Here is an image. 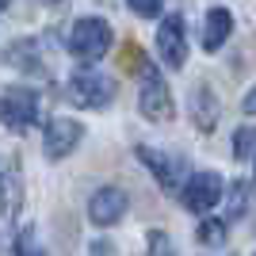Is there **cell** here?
Listing matches in <instances>:
<instances>
[{"label": "cell", "instance_id": "cell-17", "mask_svg": "<svg viewBox=\"0 0 256 256\" xmlns=\"http://www.w3.org/2000/svg\"><path fill=\"white\" fill-rule=\"evenodd\" d=\"M150 256H176V252H172L168 234H160V230H150Z\"/></svg>", "mask_w": 256, "mask_h": 256}, {"label": "cell", "instance_id": "cell-19", "mask_svg": "<svg viewBox=\"0 0 256 256\" xmlns=\"http://www.w3.org/2000/svg\"><path fill=\"white\" fill-rule=\"evenodd\" d=\"M245 184H237L234 192H230V218H241V214H245Z\"/></svg>", "mask_w": 256, "mask_h": 256}, {"label": "cell", "instance_id": "cell-22", "mask_svg": "<svg viewBox=\"0 0 256 256\" xmlns=\"http://www.w3.org/2000/svg\"><path fill=\"white\" fill-rule=\"evenodd\" d=\"M0 8H8V0H0Z\"/></svg>", "mask_w": 256, "mask_h": 256}, {"label": "cell", "instance_id": "cell-7", "mask_svg": "<svg viewBox=\"0 0 256 256\" xmlns=\"http://www.w3.org/2000/svg\"><path fill=\"white\" fill-rule=\"evenodd\" d=\"M157 54L168 69H180L184 58H188V42H184V20L180 16H168L157 31Z\"/></svg>", "mask_w": 256, "mask_h": 256}, {"label": "cell", "instance_id": "cell-15", "mask_svg": "<svg viewBox=\"0 0 256 256\" xmlns=\"http://www.w3.org/2000/svg\"><path fill=\"white\" fill-rule=\"evenodd\" d=\"M199 241L203 245H226V222H214V218H206L203 226H199Z\"/></svg>", "mask_w": 256, "mask_h": 256}, {"label": "cell", "instance_id": "cell-6", "mask_svg": "<svg viewBox=\"0 0 256 256\" xmlns=\"http://www.w3.org/2000/svg\"><path fill=\"white\" fill-rule=\"evenodd\" d=\"M80 138H84V126H80L76 118H54L50 126H46L42 150H46L50 160H62V157H69V153L80 146Z\"/></svg>", "mask_w": 256, "mask_h": 256}, {"label": "cell", "instance_id": "cell-20", "mask_svg": "<svg viewBox=\"0 0 256 256\" xmlns=\"http://www.w3.org/2000/svg\"><path fill=\"white\" fill-rule=\"evenodd\" d=\"M122 65H126V69H146V65H142V54H138V46L134 42H126V50H122Z\"/></svg>", "mask_w": 256, "mask_h": 256}, {"label": "cell", "instance_id": "cell-1", "mask_svg": "<svg viewBox=\"0 0 256 256\" xmlns=\"http://www.w3.org/2000/svg\"><path fill=\"white\" fill-rule=\"evenodd\" d=\"M107 50H111V23L107 20L84 16V20L73 23V31H69V54H73L76 62H100Z\"/></svg>", "mask_w": 256, "mask_h": 256}, {"label": "cell", "instance_id": "cell-10", "mask_svg": "<svg viewBox=\"0 0 256 256\" xmlns=\"http://www.w3.org/2000/svg\"><path fill=\"white\" fill-rule=\"evenodd\" d=\"M230 31H234V16H230V8H210V12H206V23H203V46H206V50H218V46L230 38Z\"/></svg>", "mask_w": 256, "mask_h": 256}, {"label": "cell", "instance_id": "cell-12", "mask_svg": "<svg viewBox=\"0 0 256 256\" xmlns=\"http://www.w3.org/2000/svg\"><path fill=\"white\" fill-rule=\"evenodd\" d=\"M16 210H20V160H12V172L4 180V218L12 222Z\"/></svg>", "mask_w": 256, "mask_h": 256}, {"label": "cell", "instance_id": "cell-4", "mask_svg": "<svg viewBox=\"0 0 256 256\" xmlns=\"http://www.w3.org/2000/svg\"><path fill=\"white\" fill-rule=\"evenodd\" d=\"M142 115L153 118V122H168L172 118V92L150 65L142 69Z\"/></svg>", "mask_w": 256, "mask_h": 256}, {"label": "cell", "instance_id": "cell-2", "mask_svg": "<svg viewBox=\"0 0 256 256\" xmlns=\"http://www.w3.org/2000/svg\"><path fill=\"white\" fill-rule=\"evenodd\" d=\"M69 100L76 107H107L115 100V80L104 73H92V69H80L69 76Z\"/></svg>", "mask_w": 256, "mask_h": 256}, {"label": "cell", "instance_id": "cell-8", "mask_svg": "<svg viewBox=\"0 0 256 256\" xmlns=\"http://www.w3.org/2000/svg\"><path fill=\"white\" fill-rule=\"evenodd\" d=\"M122 214H126V195L118 192V188H100V192L88 199V218L96 226H104V230L115 226Z\"/></svg>", "mask_w": 256, "mask_h": 256}, {"label": "cell", "instance_id": "cell-5", "mask_svg": "<svg viewBox=\"0 0 256 256\" xmlns=\"http://www.w3.org/2000/svg\"><path fill=\"white\" fill-rule=\"evenodd\" d=\"M222 199V176L218 172H192V180L184 184V206L195 214L210 210Z\"/></svg>", "mask_w": 256, "mask_h": 256}, {"label": "cell", "instance_id": "cell-14", "mask_svg": "<svg viewBox=\"0 0 256 256\" xmlns=\"http://www.w3.org/2000/svg\"><path fill=\"white\" fill-rule=\"evenodd\" d=\"M16 256H46L34 230H20V234H16Z\"/></svg>", "mask_w": 256, "mask_h": 256}, {"label": "cell", "instance_id": "cell-16", "mask_svg": "<svg viewBox=\"0 0 256 256\" xmlns=\"http://www.w3.org/2000/svg\"><path fill=\"white\" fill-rule=\"evenodd\" d=\"M252 146H256V134H252L248 126H241V130L234 134V157H237V160H245L248 153H252Z\"/></svg>", "mask_w": 256, "mask_h": 256}, {"label": "cell", "instance_id": "cell-9", "mask_svg": "<svg viewBox=\"0 0 256 256\" xmlns=\"http://www.w3.org/2000/svg\"><path fill=\"white\" fill-rule=\"evenodd\" d=\"M138 160L153 168V176H157V184L164 188V192H176V184H180V168H184L180 160L164 157V153L150 150V146H138Z\"/></svg>", "mask_w": 256, "mask_h": 256}, {"label": "cell", "instance_id": "cell-13", "mask_svg": "<svg viewBox=\"0 0 256 256\" xmlns=\"http://www.w3.org/2000/svg\"><path fill=\"white\" fill-rule=\"evenodd\" d=\"M12 65H20V69H27V73H34L38 69V62H34V42H16L8 54H4Z\"/></svg>", "mask_w": 256, "mask_h": 256}, {"label": "cell", "instance_id": "cell-11", "mask_svg": "<svg viewBox=\"0 0 256 256\" xmlns=\"http://www.w3.org/2000/svg\"><path fill=\"white\" fill-rule=\"evenodd\" d=\"M214 118H218V100L210 96V88H199V92H195V122L203 130H210Z\"/></svg>", "mask_w": 256, "mask_h": 256}, {"label": "cell", "instance_id": "cell-21", "mask_svg": "<svg viewBox=\"0 0 256 256\" xmlns=\"http://www.w3.org/2000/svg\"><path fill=\"white\" fill-rule=\"evenodd\" d=\"M245 111H248V115H256V88L245 96Z\"/></svg>", "mask_w": 256, "mask_h": 256}, {"label": "cell", "instance_id": "cell-18", "mask_svg": "<svg viewBox=\"0 0 256 256\" xmlns=\"http://www.w3.org/2000/svg\"><path fill=\"white\" fill-rule=\"evenodd\" d=\"M126 4L138 12L142 20H153V16H160V0H126Z\"/></svg>", "mask_w": 256, "mask_h": 256}, {"label": "cell", "instance_id": "cell-3", "mask_svg": "<svg viewBox=\"0 0 256 256\" xmlns=\"http://www.w3.org/2000/svg\"><path fill=\"white\" fill-rule=\"evenodd\" d=\"M34 118H38V96L31 88L16 84L0 96V122L8 130H27V126H34Z\"/></svg>", "mask_w": 256, "mask_h": 256}]
</instances>
